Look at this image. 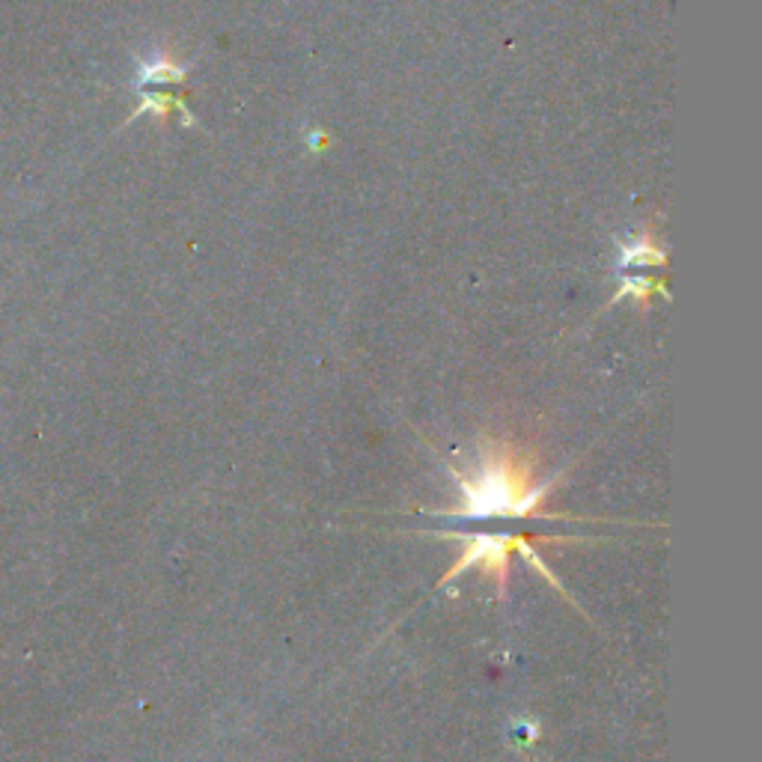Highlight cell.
Listing matches in <instances>:
<instances>
[{
    "label": "cell",
    "mask_w": 762,
    "mask_h": 762,
    "mask_svg": "<svg viewBox=\"0 0 762 762\" xmlns=\"http://www.w3.org/2000/svg\"><path fill=\"white\" fill-rule=\"evenodd\" d=\"M459 486V504L432 509L447 518H533L542 515V504L554 483H533L530 468L518 462L507 447L486 444L468 468L450 471Z\"/></svg>",
    "instance_id": "cell-1"
},
{
    "label": "cell",
    "mask_w": 762,
    "mask_h": 762,
    "mask_svg": "<svg viewBox=\"0 0 762 762\" xmlns=\"http://www.w3.org/2000/svg\"><path fill=\"white\" fill-rule=\"evenodd\" d=\"M435 536L462 542V554H459V560L450 566V572L441 578V587L450 584V581H456V578H462V575L471 572V569H483V572L495 581L498 596L504 599L509 584V554H521L542 578H548V581L560 590V596H563L566 602H572V599L566 596V590L560 587V581L554 578V572L542 563V557L536 554V548H530V539H527V536H512V533H453V530H441V533H435Z\"/></svg>",
    "instance_id": "cell-2"
},
{
    "label": "cell",
    "mask_w": 762,
    "mask_h": 762,
    "mask_svg": "<svg viewBox=\"0 0 762 762\" xmlns=\"http://www.w3.org/2000/svg\"><path fill=\"white\" fill-rule=\"evenodd\" d=\"M667 256L664 251L646 236V233H637L632 239L620 242V259L617 265L620 268H637V265H664Z\"/></svg>",
    "instance_id": "cell-3"
},
{
    "label": "cell",
    "mask_w": 762,
    "mask_h": 762,
    "mask_svg": "<svg viewBox=\"0 0 762 762\" xmlns=\"http://www.w3.org/2000/svg\"><path fill=\"white\" fill-rule=\"evenodd\" d=\"M185 75H188V69L179 66L173 57L155 54V57H149V60L140 63V69H137V84H179V81H185Z\"/></svg>",
    "instance_id": "cell-4"
},
{
    "label": "cell",
    "mask_w": 762,
    "mask_h": 762,
    "mask_svg": "<svg viewBox=\"0 0 762 762\" xmlns=\"http://www.w3.org/2000/svg\"><path fill=\"white\" fill-rule=\"evenodd\" d=\"M649 292H661V295H667V289L658 283V280H643V277H626L623 280V286L617 289V298L614 301H620V298H637V301H643V298H649Z\"/></svg>",
    "instance_id": "cell-5"
}]
</instances>
